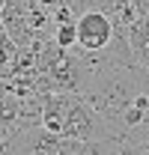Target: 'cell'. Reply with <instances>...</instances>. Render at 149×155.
Here are the masks:
<instances>
[{
  "label": "cell",
  "mask_w": 149,
  "mask_h": 155,
  "mask_svg": "<svg viewBox=\"0 0 149 155\" xmlns=\"http://www.w3.org/2000/svg\"><path fill=\"white\" fill-rule=\"evenodd\" d=\"M0 39H6V24H3V15H0Z\"/></svg>",
  "instance_id": "4"
},
{
  "label": "cell",
  "mask_w": 149,
  "mask_h": 155,
  "mask_svg": "<svg viewBox=\"0 0 149 155\" xmlns=\"http://www.w3.org/2000/svg\"><path fill=\"white\" fill-rule=\"evenodd\" d=\"M66 3H72L74 9H78V15L81 12H90V9H101V12H116V0H66Z\"/></svg>",
  "instance_id": "3"
},
{
  "label": "cell",
  "mask_w": 149,
  "mask_h": 155,
  "mask_svg": "<svg viewBox=\"0 0 149 155\" xmlns=\"http://www.w3.org/2000/svg\"><path fill=\"white\" fill-rule=\"evenodd\" d=\"M54 42L60 45V48H74V45H78V21L57 24V30H54Z\"/></svg>",
  "instance_id": "2"
},
{
  "label": "cell",
  "mask_w": 149,
  "mask_h": 155,
  "mask_svg": "<svg viewBox=\"0 0 149 155\" xmlns=\"http://www.w3.org/2000/svg\"><path fill=\"white\" fill-rule=\"evenodd\" d=\"M113 33H116V24H113L111 12L90 9V12H81V15H78V48L104 51V48L111 45Z\"/></svg>",
  "instance_id": "1"
}]
</instances>
